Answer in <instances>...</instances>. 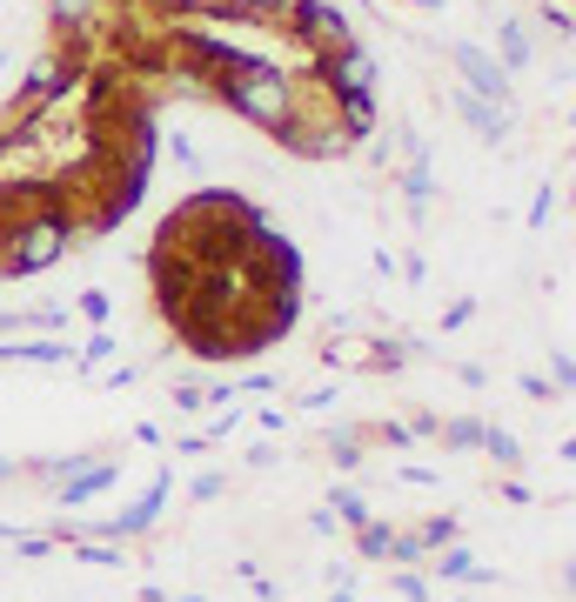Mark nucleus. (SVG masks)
<instances>
[{
	"mask_svg": "<svg viewBox=\"0 0 576 602\" xmlns=\"http://www.w3.org/2000/svg\"><path fill=\"white\" fill-rule=\"evenodd\" d=\"M215 95H221L241 121H249V128H269V134H275V128L289 121V108L302 101L295 74H289L282 61H262V54H256V61H241L235 74H221V80H215Z\"/></svg>",
	"mask_w": 576,
	"mask_h": 602,
	"instance_id": "1",
	"label": "nucleus"
},
{
	"mask_svg": "<svg viewBox=\"0 0 576 602\" xmlns=\"http://www.w3.org/2000/svg\"><path fill=\"white\" fill-rule=\"evenodd\" d=\"M67 248H74L67 208H41V215H28L14 228H0V275H41V269L61 262Z\"/></svg>",
	"mask_w": 576,
	"mask_h": 602,
	"instance_id": "2",
	"label": "nucleus"
},
{
	"mask_svg": "<svg viewBox=\"0 0 576 602\" xmlns=\"http://www.w3.org/2000/svg\"><path fill=\"white\" fill-rule=\"evenodd\" d=\"M289 28H295V41L315 47V54L356 47V21L336 8V0H289Z\"/></svg>",
	"mask_w": 576,
	"mask_h": 602,
	"instance_id": "3",
	"label": "nucleus"
},
{
	"mask_svg": "<svg viewBox=\"0 0 576 602\" xmlns=\"http://www.w3.org/2000/svg\"><path fill=\"white\" fill-rule=\"evenodd\" d=\"M315 88L328 101H349V95H376V61L369 47H336V54H315Z\"/></svg>",
	"mask_w": 576,
	"mask_h": 602,
	"instance_id": "4",
	"label": "nucleus"
},
{
	"mask_svg": "<svg viewBox=\"0 0 576 602\" xmlns=\"http://www.w3.org/2000/svg\"><path fill=\"white\" fill-rule=\"evenodd\" d=\"M449 61H456L463 88H469L476 101H489V108H503V101H510V74H503V61L489 54V47H476V41H456V47H449Z\"/></svg>",
	"mask_w": 576,
	"mask_h": 602,
	"instance_id": "5",
	"label": "nucleus"
},
{
	"mask_svg": "<svg viewBox=\"0 0 576 602\" xmlns=\"http://www.w3.org/2000/svg\"><path fill=\"white\" fill-rule=\"evenodd\" d=\"M169 489H175V475H154V482L141 489V502H128L121 515H101L95 529H101L108 543H128V536H148V529L161 523V508H169Z\"/></svg>",
	"mask_w": 576,
	"mask_h": 602,
	"instance_id": "6",
	"label": "nucleus"
},
{
	"mask_svg": "<svg viewBox=\"0 0 576 602\" xmlns=\"http://www.w3.org/2000/svg\"><path fill=\"white\" fill-rule=\"evenodd\" d=\"M449 108H456V114H463V121H469L489 147H497V141L510 134V108H489V101H476L469 88H449Z\"/></svg>",
	"mask_w": 576,
	"mask_h": 602,
	"instance_id": "7",
	"label": "nucleus"
},
{
	"mask_svg": "<svg viewBox=\"0 0 576 602\" xmlns=\"http://www.w3.org/2000/svg\"><path fill=\"white\" fill-rule=\"evenodd\" d=\"M121 482V462H88L80 475H67L54 495H61V508H80V502H95V495H108Z\"/></svg>",
	"mask_w": 576,
	"mask_h": 602,
	"instance_id": "8",
	"label": "nucleus"
},
{
	"mask_svg": "<svg viewBox=\"0 0 576 602\" xmlns=\"http://www.w3.org/2000/svg\"><path fill=\"white\" fill-rule=\"evenodd\" d=\"M47 14L61 34H95L101 14H108V0H47Z\"/></svg>",
	"mask_w": 576,
	"mask_h": 602,
	"instance_id": "9",
	"label": "nucleus"
},
{
	"mask_svg": "<svg viewBox=\"0 0 576 602\" xmlns=\"http://www.w3.org/2000/svg\"><path fill=\"white\" fill-rule=\"evenodd\" d=\"M74 349L67 341H54V335H41V341H8V349H0V362H34V369H61Z\"/></svg>",
	"mask_w": 576,
	"mask_h": 602,
	"instance_id": "10",
	"label": "nucleus"
},
{
	"mask_svg": "<svg viewBox=\"0 0 576 602\" xmlns=\"http://www.w3.org/2000/svg\"><path fill=\"white\" fill-rule=\"evenodd\" d=\"M208 14L241 21V28H262V21H282V14H289V0H215Z\"/></svg>",
	"mask_w": 576,
	"mask_h": 602,
	"instance_id": "11",
	"label": "nucleus"
},
{
	"mask_svg": "<svg viewBox=\"0 0 576 602\" xmlns=\"http://www.w3.org/2000/svg\"><path fill=\"white\" fill-rule=\"evenodd\" d=\"M436 576H443V582H489L497 569H482L463 543H449V549H436Z\"/></svg>",
	"mask_w": 576,
	"mask_h": 602,
	"instance_id": "12",
	"label": "nucleus"
},
{
	"mask_svg": "<svg viewBox=\"0 0 576 602\" xmlns=\"http://www.w3.org/2000/svg\"><path fill=\"white\" fill-rule=\"evenodd\" d=\"M402 195H409V215H430V201H436V175H430V161L423 154H409V175H402Z\"/></svg>",
	"mask_w": 576,
	"mask_h": 602,
	"instance_id": "13",
	"label": "nucleus"
},
{
	"mask_svg": "<svg viewBox=\"0 0 576 602\" xmlns=\"http://www.w3.org/2000/svg\"><path fill=\"white\" fill-rule=\"evenodd\" d=\"M497 47H503V74H523V67L536 61V41H530L523 21H503V28H497Z\"/></svg>",
	"mask_w": 576,
	"mask_h": 602,
	"instance_id": "14",
	"label": "nucleus"
},
{
	"mask_svg": "<svg viewBox=\"0 0 576 602\" xmlns=\"http://www.w3.org/2000/svg\"><path fill=\"white\" fill-rule=\"evenodd\" d=\"M482 428H489V422H476V415H456V422H443V428H436V436H443V449L469 456V449H482Z\"/></svg>",
	"mask_w": 576,
	"mask_h": 602,
	"instance_id": "15",
	"label": "nucleus"
},
{
	"mask_svg": "<svg viewBox=\"0 0 576 602\" xmlns=\"http://www.w3.org/2000/svg\"><path fill=\"white\" fill-rule=\"evenodd\" d=\"M482 456L497 469H523V442L510 436V428H482Z\"/></svg>",
	"mask_w": 576,
	"mask_h": 602,
	"instance_id": "16",
	"label": "nucleus"
},
{
	"mask_svg": "<svg viewBox=\"0 0 576 602\" xmlns=\"http://www.w3.org/2000/svg\"><path fill=\"white\" fill-rule=\"evenodd\" d=\"M328 515H336L343 529H362L369 523V495L362 489H336V495H328Z\"/></svg>",
	"mask_w": 576,
	"mask_h": 602,
	"instance_id": "17",
	"label": "nucleus"
},
{
	"mask_svg": "<svg viewBox=\"0 0 576 602\" xmlns=\"http://www.w3.org/2000/svg\"><path fill=\"white\" fill-rule=\"evenodd\" d=\"M389 536H395V523H376V515H369V523L356 529V556L362 562H389Z\"/></svg>",
	"mask_w": 576,
	"mask_h": 602,
	"instance_id": "18",
	"label": "nucleus"
},
{
	"mask_svg": "<svg viewBox=\"0 0 576 602\" xmlns=\"http://www.w3.org/2000/svg\"><path fill=\"white\" fill-rule=\"evenodd\" d=\"M423 556H430L423 529H395V536H389V562H423Z\"/></svg>",
	"mask_w": 576,
	"mask_h": 602,
	"instance_id": "19",
	"label": "nucleus"
},
{
	"mask_svg": "<svg viewBox=\"0 0 576 602\" xmlns=\"http://www.w3.org/2000/svg\"><path fill=\"white\" fill-rule=\"evenodd\" d=\"M423 543H430V549H449V543H463V523H456V515H430V523H423Z\"/></svg>",
	"mask_w": 576,
	"mask_h": 602,
	"instance_id": "20",
	"label": "nucleus"
},
{
	"mask_svg": "<svg viewBox=\"0 0 576 602\" xmlns=\"http://www.w3.org/2000/svg\"><path fill=\"white\" fill-rule=\"evenodd\" d=\"M74 308H80V315H88L95 328H108V315H115V295H108V288H88V295H80Z\"/></svg>",
	"mask_w": 576,
	"mask_h": 602,
	"instance_id": "21",
	"label": "nucleus"
},
{
	"mask_svg": "<svg viewBox=\"0 0 576 602\" xmlns=\"http://www.w3.org/2000/svg\"><path fill=\"white\" fill-rule=\"evenodd\" d=\"M74 556L95 569H121V543H74Z\"/></svg>",
	"mask_w": 576,
	"mask_h": 602,
	"instance_id": "22",
	"label": "nucleus"
},
{
	"mask_svg": "<svg viewBox=\"0 0 576 602\" xmlns=\"http://www.w3.org/2000/svg\"><path fill=\"white\" fill-rule=\"evenodd\" d=\"M328 456L336 469H362V436H328Z\"/></svg>",
	"mask_w": 576,
	"mask_h": 602,
	"instance_id": "23",
	"label": "nucleus"
},
{
	"mask_svg": "<svg viewBox=\"0 0 576 602\" xmlns=\"http://www.w3.org/2000/svg\"><path fill=\"white\" fill-rule=\"evenodd\" d=\"M108 355H115V335H108V328H95V335H88V349H80V362L95 369V362H108Z\"/></svg>",
	"mask_w": 576,
	"mask_h": 602,
	"instance_id": "24",
	"label": "nucleus"
},
{
	"mask_svg": "<svg viewBox=\"0 0 576 602\" xmlns=\"http://www.w3.org/2000/svg\"><path fill=\"white\" fill-rule=\"evenodd\" d=\"M550 382H556V395H569V382H576V369H569V349H556V355H550Z\"/></svg>",
	"mask_w": 576,
	"mask_h": 602,
	"instance_id": "25",
	"label": "nucleus"
},
{
	"mask_svg": "<svg viewBox=\"0 0 576 602\" xmlns=\"http://www.w3.org/2000/svg\"><path fill=\"white\" fill-rule=\"evenodd\" d=\"M202 402H208L202 382H175V415H188V408H202Z\"/></svg>",
	"mask_w": 576,
	"mask_h": 602,
	"instance_id": "26",
	"label": "nucleus"
},
{
	"mask_svg": "<svg viewBox=\"0 0 576 602\" xmlns=\"http://www.w3.org/2000/svg\"><path fill=\"white\" fill-rule=\"evenodd\" d=\"M550 215H556V195H550V188H543V195H536V201H530V228H550Z\"/></svg>",
	"mask_w": 576,
	"mask_h": 602,
	"instance_id": "27",
	"label": "nucleus"
},
{
	"mask_svg": "<svg viewBox=\"0 0 576 602\" xmlns=\"http://www.w3.org/2000/svg\"><path fill=\"white\" fill-rule=\"evenodd\" d=\"M395 595H409V602H430V582H423V576H395Z\"/></svg>",
	"mask_w": 576,
	"mask_h": 602,
	"instance_id": "28",
	"label": "nucleus"
},
{
	"mask_svg": "<svg viewBox=\"0 0 576 602\" xmlns=\"http://www.w3.org/2000/svg\"><path fill=\"white\" fill-rule=\"evenodd\" d=\"M543 21H550V34H569V8H563V0H543Z\"/></svg>",
	"mask_w": 576,
	"mask_h": 602,
	"instance_id": "29",
	"label": "nucleus"
},
{
	"mask_svg": "<svg viewBox=\"0 0 576 602\" xmlns=\"http://www.w3.org/2000/svg\"><path fill=\"white\" fill-rule=\"evenodd\" d=\"M8 536H14V529H8ZM14 549H21V556H47V549H54V536H14Z\"/></svg>",
	"mask_w": 576,
	"mask_h": 602,
	"instance_id": "30",
	"label": "nucleus"
},
{
	"mask_svg": "<svg viewBox=\"0 0 576 602\" xmlns=\"http://www.w3.org/2000/svg\"><path fill=\"white\" fill-rule=\"evenodd\" d=\"M188 495H195V502H215V495H221V475H195V489H188Z\"/></svg>",
	"mask_w": 576,
	"mask_h": 602,
	"instance_id": "31",
	"label": "nucleus"
},
{
	"mask_svg": "<svg viewBox=\"0 0 576 602\" xmlns=\"http://www.w3.org/2000/svg\"><path fill=\"white\" fill-rule=\"evenodd\" d=\"M161 8H169V14H208L215 0H161Z\"/></svg>",
	"mask_w": 576,
	"mask_h": 602,
	"instance_id": "32",
	"label": "nucleus"
},
{
	"mask_svg": "<svg viewBox=\"0 0 576 602\" xmlns=\"http://www.w3.org/2000/svg\"><path fill=\"white\" fill-rule=\"evenodd\" d=\"M409 8H436V14H443V0H409Z\"/></svg>",
	"mask_w": 576,
	"mask_h": 602,
	"instance_id": "33",
	"label": "nucleus"
},
{
	"mask_svg": "<svg viewBox=\"0 0 576 602\" xmlns=\"http://www.w3.org/2000/svg\"><path fill=\"white\" fill-rule=\"evenodd\" d=\"M0 482H14V462H0Z\"/></svg>",
	"mask_w": 576,
	"mask_h": 602,
	"instance_id": "34",
	"label": "nucleus"
},
{
	"mask_svg": "<svg viewBox=\"0 0 576 602\" xmlns=\"http://www.w3.org/2000/svg\"><path fill=\"white\" fill-rule=\"evenodd\" d=\"M328 602H356V595H349V589H336V595H328Z\"/></svg>",
	"mask_w": 576,
	"mask_h": 602,
	"instance_id": "35",
	"label": "nucleus"
},
{
	"mask_svg": "<svg viewBox=\"0 0 576 602\" xmlns=\"http://www.w3.org/2000/svg\"><path fill=\"white\" fill-rule=\"evenodd\" d=\"M161 602H202V595H161Z\"/></svg>",
	"mask_w": 576,
	"mask_h": 602,
	"instance_id": "36",
	"label": "nucleus"
}]
</instances>
